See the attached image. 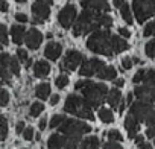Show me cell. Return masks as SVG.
<instances>
[{
	"label": "cell",
	"instance_id": "cell-1",
	"mask_svg": "<svg viewBox=\"0 0 155 149\" xmlns=\"http://www.w3.org/2000/svg\"><path fill=\"white\" fill-rule=\"evenodd\" d=\"M111 26H113L111 15L84 9L79 14V17H78L76 23L73 25V35L81 37V35H87L90 32H96L99 29H110Z\"/></svg>",
	"mask_w": 155,
	"mask_h": 149
},
{
	"label": "cell",
	"instance_id": "cell-2",
	"mask_svg": "<svg viewBox=\"0 0 155 149\" xmlns=\"http://www.w3.org/2000/svg\"><path fill=\"white\" fill-rule=\"evenodd\" d=\"M76 90L82 91V98L85 99V102L91 107V108H97L102 105V102H105L107 96H108V87L105 84H97L88 79H81L74 84Z\"/></svg>",
	"mask_w": 155,
	"mask_h": 149
},
{
	"label": "cell",
	"instance_id": "cell-3",
	"mask_svg": "<svg viewBox=\"0 0 155 149\" xmlns=\"http://www.w3.org/2000/svg\"><path fill=\"white\" fill-rule=\"evenodd\" d=\"M90 131V125L74 119H65L64 123L59 126V134H62L65 138V149H78V144L81 143L82 135Z\"/></svg>",
	"mask_w": 155,
	"mask_h": 149
},
{
	"label": "cell",
	"instance_id": "cell-4",
	"mask_svg": "<svg viewBox=\"0 0 155 149\" xmlns=\"http://www.w3.org/2000/svg\"><path fill=\"white\" fill-rule=\"evenodd\" d=\"M87 47L88 50L97 53V55H105V56H114V49H113V34L110 29H99L93 32L88 40H87Z\"/></svg>",
	"mask_w": 155,
	"mask_h": 149
},
{
	"label": "cell",
	"instance_id": "cell-5",
	"mask_svg": "<svg viewBox=\"0 0 155 149\" xmlns=\"http://www.w3.org/2000/svg\"><path fill=\"white\" fill-rule=\"evenodd\" d=\"M64 111L68 114H73L79 119L84 120H94L93 108L85 102L84 98L78 96V94H68L64 104Z\"/></svg>",
	"mask_w": 155,
	"mask_h": 149
},
{
	"label": "cell",
	"instance_id": "cell-6",
	"mask_svg": "<svg viewBox=\"0 0 155 149\" xmlns=\"http://www.w3.org/2000/svg\"><path fill=\"white\" fill-rule=\"evenodd\" d=\"M129 114L137 119L138 123H147L150 126H155V108L150 105V104H146V102H141V101H137L134 104H131V108H129Z\"/></svg>",
	"mask_w": 155,
	"mask_h": 149
},
{
	"label": "cell",
	"instance_id": "cell-7",
	"mask_svg": "<svg viewBox=\"0 0 155 149\" xmlns=\"http://www.w3.org/2000/svg\"><path fill=\"white\" fill-rule=\"evenodd\" d=\"M20 74V64L18 59L11 56L9 53H0V81L9 82L11 76Z\"/></svg>",
	"mask_w": 155,
	"mask_h": 149
},
{
	"label": "cell",
	"instance_id": "cell-8",
	"mask_svg": "<svg viewBox=\"0 0 155 149\" xmlns=\"http://www.w3.org/2000/svg\"><path fill=\"white\" fill-rule=\"evenodd\" d=\"M134 15L138 23H144L155 15V0H132Z\"/></svg>",
	"mask_w": 155,
	"mask_h": 149
},
{
	"label": "cell",
	"instance_id": "cell-9",
	"mask_svg": "<svg viewBox=\"0 0 155 149\" xmlns=\"http://www.w3.org/2000/svg\"><path fill=\"white\" fill-rule=\"evenodd\" d=\"M84 55L81 52H78V50H68L62 59V62L59 64V70L61 71H73L76 70L78 67H79V64L84 62Z\"/></svg>",
	"mask_w": 155,
	"mask_h": 149
},
{
	"label": "cell",
	"instance_id": "cell-10",
	"mask_svg": "<svg viewBox=\"0 0 155 149\" xmlns=\"http://www.w3.org/2000/svg\"><path fill=\"white\" fill-rule=\"evenodd\" d=\"M76 15H78L76 8H74L73 5H65V6L58 12V23L61 25V28L68 29V28L73 26V23H74V20H76Z\"/></svg>",
	"mask_w": 155,
	"mask_h": 149
},
{
	"label": "cell",
	"instance_id": "cell-11",
	"mask_svg": "<svg viewBox=\"0 0 155 149\" xmlns=\"http://www.w3.org/2000/svg\"><path fill=\"white\" fill-rule=\"evenodd\" d=\"M31 9H32V23L34 25H41L50 17V6L46 3L34 2Z\"/></svg>",
	"mask_w": 155,
	"mask_h": 149
},
{
	"label": "cell",
	"instance_id": "cell-12",
	"mask_svg": "<svg viewBox=\"0 0 155 149\" xmlns=\"http://www.w3.org/2000/svg\"><path fill=\"white\" fill-rule=\"evenodd\" d=\"M105 65V62H102L97 58H90V59H84V62L81 64L79 68V74L81 76H93V74H97V71Z\"/></svg>",
	"mask_w": 155,
	"mask_h": 149
},
{
	"label": "cell",
	"instance_id": "cell-13",
	"mask_svg": "<svg viewBox=\"0 0 155 149\" xmlns=\"http://www.w3.org/2000/svg\"><path fill=\"white\" fill-rule=\"evenodd\" d=\"M134 96L141 101V102H146V104H150L153 105L155 104V87L152 85H138L134 88Z\"/></svg>",
	"mask_w": 155,
	"mask_h": 149
},
{
	"label": "cell",
	"instance_id": "cell-14",
	"mask_svg": "<svg viewBox=\"0 0 155 149\" xmlns=\"http://www.w3.org/2000/svg\"><path fill=\"white\" fill-rule=\"evenodd\" d=\"M81 6L84 9L94 11V12H102V14L110 12V5L107 0H81Z\"/></svg>",
	"mask_w": 155,
	"mask_h": 149
},
{
	"label": "cell",
	"instance_id": "cell-15",
	"mask_svg": "<svg viewBox=\"0 0 155 149\" xmlns=\"http://www.w3.org/2000/svg\"><path fill=\"white\" fill-rule=\"evenodd\" d=\"M25 43H26V46H28L31 50H37V49L41 46V43H43V34H41L38 29L32 28V29H29V31L26 32V35H25Z\"/></svg>",
	"mask_w": 155,
	"mask_h": 149
},
{
	"label": "cell",
	"instance_id": "cell-16",
	"mask_svg": "<svg viewBox=\"0 0 155 149\" xmlns=\"http://www.w3.org/2000/svg\"><path fill=\"white\" fill-rule=\"evenodd\" d=\"M61 53H62V46L56 41H50L44 47V56L50 61H56L61 56Z\"/></svg>",
	"mask_w": 155,
	"mask_h": 149
},
{
	"label": "cell",
	"instance_id": "cell-17",
	"mask_svg": "<svg viewBox=\"0 0 155 149\" xmlns=\"http://www.w3.org/2000/svg\"><path fill=\"white\" fill-rule=\"evenodd\" d=\"M125 128L128 131V137L134 140V137L137 135V132L140 129V123L137 122V119H134L131 114H128L126 119H125Z\"/></svg>",
	"mask_w": 155,
	"mask_h": 149
},
{
	"label": "cell",
	"instance_id": "cell-18",
	"mask_svg": "<svg viewBox=\"0 0 155 149\" xmlns=\"http://www.w3.org/2000/svg\"><path fill=\"white\" fill-rule=\"evenodd\" d=\"M50 73V64L47 61H37L34 64V74L37 78H46Z\"/></svg>",
	"mask_w": 155,
	"mask_h": 149
},
{
	"label": "cell",
	"instance_id": "cell-19",
	"mask_svg": "<svg viewBox=\"0 0 155 149\" xmlns=\"http://www.w3.org/2000/svg\"><path fill=\"white\" fill-rule=\"evenodd\" d=\"M49 149H65V138L62 134H52L47 140Z\"/></svg>",
	"mask_w": 155,
	"mask_h": 149
},
{
	"label": "cell",
	"instance_id": "cell-20",
	"mask_svg": "<svg viewBox=\"0 0 155 149\" xmlns=\"http://www.w3.org/2000/svg\"><path fill=\"white\" fill-rule=\"evenodd\" d=\"M107 102H108L113 108L119 110L120 104L123 102L120 90H119V88H113V90H110V91H108V96H107Z\"/></svg>",
	"mask_w": 155,
	"mask_h": 149
},
{
	"label": "cell",
	"instance_id": "cell-21",
	"mask_svg": "<svg viewBox=\"0 0 155 149\" xmlns=\"http://www.w3.org/2000/svg\"><path fill=\"white\" fill-rule=\"evenodd\" d=\"M97 78L101 79H107V81H114L117 78V70L113 65H104L99 71H97Z\"/></svg>",
	"mask_w": 155,
	"mask_h": 149
},
{
	"label": "cell",
	"instance_id": "cell-22",
	"mask_svg": "<svg viewBox=\"0 0 155 149\" xmlns=\"http://www.w3.org/2000/svg\"><path fill=\"white\" fill-rule=\"evenodd\" d=\"M11 37H12V41L15 44H21L25 41V26L21 25H14L11 28Z\"/></svg>",
	"mask_w": 155,
	"mask_h": 149
},
{
	"label": "cell",
	"instance_id": "cell-23",
	"mask_svg": "<svg viewBox=\"0 0 155 149\" xmlns=\"http://www.w3.org/2000/svg\"><path fill=\"white\" fill-rule=\"evenodd\" d=\"M113 49H114V53H120V52L128 50L129 49V44L120 35H113Z\"/></svg>",
	"mask_w": 155,
	"mask_h": 149
},
{
	"label": "cell",
	"instance_id": "cell-24",
	"mask_svg": "<svg viewBox=\"0 0 155 149\" xmlns=\"http://www.w3.org/2000/svg\"><path fill=\"white\" fill-rule=\"evenodd\" d=\"M49 94H50V85L47 82H43V84H40V85L35 87V96L38 99L44 101V99L49 98Z\"/></svg>",
	"mask_w": 155,
	"mask_h": 149
},
{
	"label": "cell",
	"instance_id": "cell-25",
	"mask_svg": "<svg viewBox=\"0 0 155 149\" xmlns=\"http://www.w3.org/2000/svg\"><path fill=\"white\" fill-rule=\"evenodd\" d=\"M99 146H101V140L97 137H87L81 143V149H99Z\"/></svg>",
	"mask_w": 155,
	"mask_h": 149
},
{
	"label": "cell",
	"instance_id": "cell-26",
	"mask_svg": "<svg viewBox=\"0 0 155 149\" xmlns=\"http://www.w3.org/2000/svg\"><path fill=\"white\" fill-rule=\"evenodd\" d=\"M120 15H122V18L128 23V25H132L134 23V18H132V12H131V8H129V5L125 2L122 6H120Z\"/></svg>",
	"mask_w": 155,
	"mask_h": 149
},
{
	"label": "cell",
	"instance_id": "cell-27",
	"mask_svg": "<svg viewBox=\"0 0 155 149\" xmlns=\"http://www.w3.org/2000/svg\"><path fill=\"white\" fill-rule=\"evenodd\" d=\"M144 85H152L155 87V70L153 68H144V74H143V81Z\"/></svg>",
	"mask_w": 155,
	"mask_h": 149
},
{
	"label": "cell",
	"instance_id": "cell-28",
	"mask_svg": "<svg viewBox=\"0 0 155 149\" xmlns=\"http://www.w3.org/2000/svg\"><path fill=\"white\" fill-rule=\"evenodd\" d=\"M99 119L105 123H113L114 122V114L110 108H99Z\"/></svg>",
	"mask_w": 155,
	"mask_h": 149
},
{
	"label": "cell",
	"instance_id": "cell-29",
	"mask_svg": "<svg viewBox=\"0 0 155 149\" xmlns=\"http://www.w3.org/2000/svg\"><path fill=\"white\" fill-rule=\"evenodd\" d=\"M8 137V120L3 114H0V141L6 140Z\"/></svg>",
	"mask_w": 155,
	"mask_h": 149
},
{
	"label": "cell",
	"instance_id": "cell-30",
	"mask_svg": "<svg viewBox=\"0 0 155 149\" xmlns=\"http://www.w3.org/2000/svg\"><path fill=\"white\" fill-rule=\"evenodd\" d=\"M43 110H44V105H43L41 102H34V104L31 105L29 114H31V117H37V116H40V114L43 113Z\"/></svg>",
	"mask_w": 155,
	"mask_h": 149
},
{
	"label": "cell",
	"instance_id": "cell-31",
	"mask_svg": "<svg viewBox=\"0 0 155 149\" xmlns=\"http://www.w3.org/2000/svg\"><path fill=\"white\" fill-rule=\"evenodd\" d=\"M67 117L64 116V114H55L52 119H50V123H49V126L50 128H59L62 123H64V120H65Z\"/></svg>",
	"mask_w": 155,
	"mask_h": 149
},
{
	"label": "cell",
	"instance_id": "cell-32",
	"mask_svg": "<svg viewBox=\"0 0 155 149\" xmlns=\"http://www.w3.org/2000/svg\"><path fill=\"white\" fill-rule=\"evenodd\" d=\"M68 76H67V74H64V73H61L59 74V76L55 79V84H56V87L58 88H65L67 85H68Z\"/></svg>",
	"mask_w": 155,
	"mask_h": 149
},
{
	"label": "cell",
	"instance_id": "cell-33",
	"mask_svg": "<svg viewBox=\"0 0 155 149\" xmlns=\"http://www.w3.org/2000/svg\"><path fill=\"white\" fill-rule=\"evenodd\" d=\"M8 104H9V93L0 85V107H6Z\"/></svg>",
	"mask_w": 155,
	"mask_h": 149
},
{
	"label": "cell",
	"instance_id": "cell-34",
	"mask_svg": "<svg viewBox=\"0 0 155 149\" xmlns=\"http://www.w3.org/2000/svg\"><path fill=\"white\" fill-rule=\"evenodd\" d=\"M8 43H9V40H8V29H6L5 25H0V44L6 46Z\"/></svg>",
	"mask_w": 155,
	"mask_h": 149
},
{
	"label": "cell",
	"instance_id": "cell-35",
	"mask_svg": "<svg viewBox=\"0 0 155 149\" xmlns=\"http://www.w3.org/2000/svg\"><path fill=\"white\" fill-rule=\"evenodd\" d=\"M107 135H108V138H110V141H122V134H120V131H117V129H110L108 132H107Z\"/></svg>",
	"mask_w": 155,
	"mask_h": 149
},
{
	"label": "cell",
	"instance_id": "cell-36",
	"mask_svg": "<svg viewBox=\"0 0 155 149\" xmlns=\"http://www.w3.org/2000/svg\"><path fill=\"white\" fill-rule=\"evenodd\" d=\"M144 52H146V55H147L149 58H153V56H155V40H150V41L146 43Z\"/></svg>",
	"mask_w": 155,
	"mask_h": 149
},
{
	"label": "cell",
	"instance_id": "cell-37",
	"mask_svg": "<svg viewBox=\"0 0 155 149\" xmlns=\"http://www.w3.org/2000/svg\"><path fill=\"white\" fill-rule=\"evenodd\" d=\"M143 35H144V37L155 35V20L150 22V23H147V25L144 26V29H143Z\"/></svg>",
	"mask_w": 155,
	"mask_h": 149
},
{
	"label": "cell",
	"instance_id": "cell-38",
	"mask_svg": "<svg viewBox=\"0 0 155 149\" xmlns=\"http://www.w3.org/2000/svg\"><path fill=\"white\" fill-rule=\"evenodd\" d=\"M120 65H122V68H123V70H129V68L132 67V58H129V56H125V58H122V62H120Z\"/></svg>",
	"mask_w": 155,
	"mask_h": 149
},
{
	"label": "cell",
	"instance_id": "cell-39",
	"mask_svg": "<svg viewBox=\"0 0 155 149\" xmlns=\"http://www.w3.org/2000/svg\"><path fill=\"white\" fill-rule=\"evenodd\" d=\"M143 74H144V68H140L134 76H132V82L134 84H140L141 81H143Z\"/></svg>",
	"mask_w": 155,
	"mask_h": 149
},
{
	"label": "cell",
	"instance_id": "cell-40",
	"mask_svg": "<svg viewBox=\"0 0 155 149\" xmlns=\"http://www.w3.org/2000/svg\"><path fill=\"white\" fill-rule=\"evenodd\" d=\"M23 137H25V140H32L34 138V128L32 126H28V128H25V131H23Z\"/></svg>",
	"mask_w": 155,
	"mask_h": 149
},
{
	"label": "cell",
	"instance_id": "cell-41",
	"mask_svg": "<svg viewBox=\"0 0 155 149\" xmlns=\"http://www.w3.org/2000/svg\"><path fill=\"white\" fill-rule=\"evenodd\" d=\"M17 56H18V61H21V62H26V61L29 59L28 52H26L25 49H18V50H17Z\"/></svg>",
	"mask_w": 155,
	"mask_h": 149
},
{
	"label": "cell",
	"instance_id": "cell-42",
	"mask_svg": "<svg viewBox=\"0 0 155 149\" xmlns=\"http://www.w3.org/2000/svg\"><path fill=\"white\" fill-rule=\"evenodd\" d=\"M104 149H123V147L117 141H108V143L104 144Z\"/></svg>",
	"mask_w": 155,
	"mask_h": 149
},
{
	"label": "cell",
	"instance_id": "cell-43",
	"mask_svg": "<svg viewBox=\"0 0 155 149\" xmlns=\"http://www.w3.org/2000/svg\"><path fill=\"white\" fill-rule=\"evenodd\" d=\"M15 20L20 22V23H26V22H28V15H26L25 12H17V14H15Z\"/></svg>",
	"mask_w": 155,
	"mask_h": 149
},
{
	"label": "cell",
	"instance_id": "cell-44",
	"mask_svg": "<svg viewBox=\"0 0 155 149\" xmlns=\"http://www.w3.org/2000/svg\"><path fill=\"white\" fill-rule=\"evenodd\" d=\"M119 35H120L122 38H129V37H131V32H129V29H126V28H119Z\"/></svg>",
	"mask_w": 155,
	"mask_h": 149
},
{
	"label": "cell",
	"instance_id": "cell-45",
	"mask_svg": "<svg viewBox=\"0 0 155 149\" xmlns=\"http://www.w3.org/2000/svg\"><path fill=\"white\" fill-rule=\"evenodd\" d=\"M9 9V5L6 0H0V12H8Z\"/></svg>",
	"mask_w": 155,
	"mask_h": 149
},
{
	"label": "cell",
	"instance_id": "cell-46",
	"mask_svg": "<svg viewBox=\"0 0 155 149\" xmlns=\"http://www.w3.org/2000/svg\"><path fill=\"white\" fill-rule=\"evenodd\" d=\"M113 82H114V87H116V88H120V87L125 85V79H123V78H116Z\"/></svg>",
	"mask_w": 155,
	"mask_h": 149
},
{
	"label": "cell",
	"instance_id": "cell-47",
	"mask_svg": "<svg viewBox=\"0 0 155 149\" xmlns=\"http://www.w3.org/2000/svg\"><path fill=\"white\" fill-rule=\"evenodd\" d=\"M146 137L155 138V126H149V128L146 129Z\"/></svg>",
	"mask_w": 155,
	"mask_h": 149
},
{
	"label": "cell",
	"instance_id": "cell-48",
	"mask_svg": "<svg viewBox=\"0 0 155 149\" xmlns=\"http://www.w3.org/2000/svg\"><path fill=\"white\" fill-rule=\"evenodd\" d=\"M23 131H25V122H18L15 125V132L17 134H23Z\"/></svg>",
	"mask_w": 155,
	"mask_h": 149
},
{
	"label": "cell",
	"instance_id": "cell-49",
	"mask_svg": "<svg viewBox=\"0 0 155 149\" xmlns=\"http://www.w3.org/2000/svg\"><path fill=\"white\" fill-rule=\"evenodd\" d=\"M38 126H40V129H41V131H43V129H46V126H47V119H46V117H43V119L40 120Z\"/></svg>",
	"mask_w": 155,
	"mask_h": 149
},
{
	"label": "cell",
	"instance_id": "cell-50",
	"mask_svg": "<svg viewBox=\"0 0 155 149\" xmlns=\"http://www.w3.org/2000/svg\"><path fill=\"white\" fill-rule=\"evenodd\" d=\"M134 141H135V143H137V146H138V144L144 143V137H143V135H138V134H137V135L134 137Z\"/></svg>",
	"mask_w": 155,
	"mask_h": 149
},
{
	"label": "cell",
	"instance_id": "cell-51",
	"mask_svg": "<svg viewBox=\"0 0 155 149\" xmlns=\"http://www.w3.org/2000/svg\"><path fill=\"white\" fill-rule=\"evenodd\" d=\"M59 102V96L58 94H52V98H50V105H56Z\"/></svg>",
	"mask_w": 155,
	"mask_h": 149
},
{
	"label": "cell",
	"instance_id": "cell-52",
	"mask_svg": "<svg viewBox=\"0 0 155 149\" xmlns=\"http://www.w3.org/2000/svg\"><path fill=\"white\" fill-rule=\"evenodd\" d=\"M137 149H152V144H149V143H141V144L137 146Z\"/></svg>",
	"mask_w": 155,
	"mask_h": 149
},
{
	"label": "cell",
	"instance_id": "cell-53",
	"mask_svg": "<svg viewBox=\"0 0 155 149\" xmlns=\"http://www.w3.org/2000/svg\"><path fill=\"white\" fill-rule=\"evenodd\" d=\"M113 3H114L116 8H120V6L125 3V0H113Z\"/></svg>",
	"mask_w": 155,
	"mask_h": 149
},
{
	"label": "cell",
	"instance_id": "cell-54",
	"mask_svg": "<svg viewBox=\"0 0 155 149\" xmlns=\"http://www.w3.org/2000/svg\"><path fill=\"white\" fill-rule=\"evenodd\" d=\"M132 96H134V93H129V94L126 96V101H125V104H132Z\"/></svg>",
	"mask_w": 155,
	"mask_h": 149
},
{
	"label": "cell",
	"instance_id": "cell-55",
	"mask_svg": "<svg viewBox=\"0 0 155 149\" xmlns=\"http://www.w3.org/2000/svg\"><path fill=\"white\" fill-rule=\"evenodd\" d=\"M35 2H40V3H46V5H52L53 3V0H35Z\"/></svg>",
	"mask_w": 155,
	"mask_h": 149
},
{
	"label": "cell",
	"instance_id": "cell-56",
	"mask_svg": "<svg viewBox=\"0 0 155 149\" xmlns=\"http://www.w3.org/2000/svg\"><path fill=\"white\" fill-rule=\"evenodd\" d=\"M25 65H26V67H31V65H32V59L29 58V59H28V61L25 62Z\"/></svg>",
	"mask_w": 155,
	"mask_h": 149
},
{
	"label": "cell",
	"instance_id": "cell-57",
	"mask_svg": "<svg viewBox=\"0 0 155 149\" xmlns=\"http://www.w3.org/2000/svg\"><path fill=\"white\" fill-rule=\"evenodd\" d=\"M15 2H18V3H25L26 0H15Z\"/></svg>",
	"mask_w": 155,
	"mask_h": 149
},
{
	"label": "cell",
	"instance_id": "cell-58",
	"mask_svg": "<svg viewBox=\"0 0 155 149\" xmlns=\"http://www.w3.org/2000/svg\"><path fill=\"white\" fill-rule=\"evenodd\" d=\"M2 47H3V46H2V44H0V52H2Z\"/></svg>",
	"mask_w": 155,
	"mask_h": 149
},
{
	"label": "cell",
	"instance_id": "cell-59",
	"mask_svg": "<svg viewBox=\"0 0 155 149\" xmlns=\"http://www.w3.org/2000/svg\"><path fill=\"white\" fill-rule=\"evenodd\" d=\"M0 85H2V81H0Z\"/></svg>",
	"mask_w": 155,
	"mask_h": 149
}]
</instances>
